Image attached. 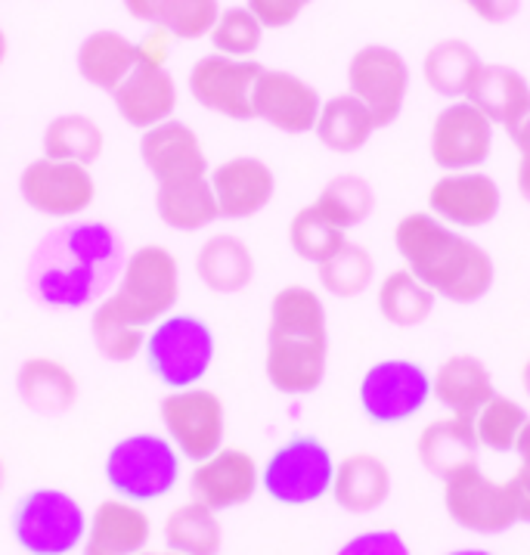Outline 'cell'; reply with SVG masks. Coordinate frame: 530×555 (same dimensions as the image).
Wrapping results in <instances>:
<instances>
[{"instance_id":"obj_1","label":"cell","mask_w":530,"mask_h":555,"mask_svg":"<svg viewBox=\"0 0 530 555\" xmlns=\"http://www.w3.org/2000/svg\"><path fill=\"white\" fill-rule=\"evenodd\" d=\"M128 251L106 221H66L25 267L28 295L50 311H81L112 295Z\"/></svg>"},{"instance_id":"obj_2","label":"cell","mask_w":530,"mask_h":555,"mask_svg":"<svg viewBox=\"0 0 530 555\" xmlns=\"http://www.w3.org/2000/svg\"><path fill=\"white\" fill-rule=\"evenodd\" d=\"M395 248L403 267L453 305H475L493 289L496 267L490 251L438 221L431 211H413L395 227Z\"/></svg>"},{"instance_id":"obj_3","label":"cell","mask_w":530,"mask_h":555,"mask_svg":"<svg viewBox=\"0 0 530 555\" xmlns=\"http://www.w3.org/2000/svg\"><path fill=\"white\" fill-rule=\"evenodd\" d=\"M329 366V320L323 298L308 286H283L270 301L264 373L286 398L313 395Z\"/></svg>"},{"instance_id":"obj_4","label":"cell","mask_w":530,"mask_h":555,"mask_svg":"<svg viewBox=\"0 0 530 555\" xmlns=\"http://www.w3.org/2000/svg\"><path fill=\"white\" fill-rule=\"evenodd\" d=\"M180 460L183 456L165 435L133 431L109 447L103 475L115 496L143 506L168 496L177 488Z\"/></svg>"},{"instance_id":"obj_5","label":"cell","mask_w":530,"mask_h":555,"mask_svg":"<svg viewBox=\"0 0 530 555\" xmlns=\"http://www.w3.org/2000/svg\"><path fill=\"white\" fill-rule=\"evenodd\" d=\"M109 298L137 326L153 330L158 320L174 313L180 301V261L174 251L158 243L137 245L128 251Z\"/></svg>"},{"instance_id":"obj_6","label":"cell","mask_w":530,"mask_h":555,"mask_svg":"<svg viewBox=\"0 0 530 555\" xmlns=\"http://www.w3.org/2000/svg\"><path fill=\"white\" fill-rule=\"evenodd\" d=\"M88 512L60 488H35L16 503L10 531L25 555L81 553L88 537Z\"/></svg>"},{"instance_id":"obj_7","label":"cell","mask_w":530,"mask_h":555,"mask_svg":"<svg viewBox=\"0 0 530 555\" xmlns=\"http://www.w3.org/2000/svg\"><path fill=\"white\" fill-rule=\"evenodd\" d=\"M218 341L196 313H168L146 335V366L168 391L202 385L215 363Z\"/></svg>"},{"instance_id":"obj_8","label":"cell","mask_w":530,"mask_h":555,"mask_svg":"<svg viewBox=\"0 0 530 555\" xmlns=\"http://www.w3.org/2000/svg\"><path fill=\"white\" fill-rule=\"evenodd\" d=\"M335 466L329 447L316 435H295L270 453L261 468V488L273 503L310 506L332 493Z\"/></svg>"},{"instance_id":"obj_9","label":"cell","mask_w":530,"mask_h":555,"mask_svg":"<svg viewBox=\"0 0 530 555\" xmlns=\"http://www.w3.org/2000/svg\"><path fill=\"white\" fill-rule=\"evenodd\" d=\"M158 423L183 460L202 463L223 447L227 410L218 391L193 385L168 391L158 400Z\"/></svg>"},{"instance_id":"obj_10","label":"cell","mask_w":530,"mask_h":555,"mask_svg":"<svg viewBox=\"0 0 530 555\" xmlns=\"http://www.w3.org/2000/svg\"><path fill=\"white\" fill-rule=\"evenodd\" d=\"M443 509L450 521L481 537H496L518 525V506L508 481H493L478 463L443 478Z\"/></svg>"},{"instance_id":"obj_11","label":"cell","mask_w":530,"mask_h":555,"mask_svg":"<svg viewBox=\"0 0 530 555\" xmlns=\"http://www.w3.org/2000/svg\"><path fill=\"white\" fill-rule=\"evenodd\" d=\"M360 410L378 425L413 420L431 400V376L416 360L388 357L373 363L360 378Z\"/></svg>"},{"instance_id":"obj_12","label":"cell","mask_w":530,"mask_h":555,"mask_svg":"<svg viewBox=\"0 0 530 555\" xmlns=\"http://www.w3.org/2000/svg\"><path fill=\"white\" fill-rule=\"evenodd\" d=\"M23 202L53 221H78L96 199V180L88 165L63 158H35L20 175Z\"/></svg>"},{"instance_id":"obj_13","label":"cell","mask_w":530,"mask_h":555,"mask_svg":"<svg viewBox=\"0 0 530 555\" xmlns=\"http://www.w3.org/2000/svg\"><path fill=\"white\" fill-rule=\"evenodd\" d=\"M348 88L373 112L378 128L395 125L406 103L410 90V68L395 47L370 44L357 50L348 66Z\"/></svg>"},{"instance_id":"obj_14","label":"cell","mask_w":530,"mask_h":555,"mask_svg":"<svg viewBox=\"0 0 530 555\" xmlns=\"http://www.w3.org/2000/svg\"><path fill=\"white\" fill-rule=\"evenodd\" d=\"M261 72L264 66L255 60L211 53L196 60V66L190 68V93L202 109L218 112L233 121H251L255 118L251 93Z\"/></svg>"},{"instance_id":"obj_15","label":"cell","mask_w":530,"mask_h":555,"mask_svg":"<svg viewBox=\"0 0 530 555\" xmlns=\"http://www.w3.org/2000/svg\"><path fill=\"white\" fill-rule=\"evenodd\" d=\"M493 150V121L468 100L438 112L431 125V158L447 171H478Z\"/></svg>"},{"instance_id":"obj_16","label":"cell","mask_w":530,"mask_h":555,"mask_svg":"<svg viewBox=\"0 0 530 555\" xmlns=\"http://www.w3.org/2000/svg\"><path fill=\"white\" fill-rule=\"evenodd\" d=\"M503 193L484 171H447L428 190V211L456 230H478L496 221Z\"/></svg>"},{"instance_id":"obj_17","label":"cell","mask_w":530,"mask_h":555,"mask_svg":"<svg viewBox=\"0 0 530 555\" xmlns=\"http://www.w3.org/2000/svg\"><path fill=\"white\" fill-rule=\"evenodd\" d=\"M261 488V468L243 447H221L190 475L193 500L215 512L245 506Z\"/></svg>"},{"instance_id":"obj_18","label":"cell","mask_w":530,"mask_h":555,"mask_svg":"<svg viewBox=\"0 0 530 555\" xmlns=\"http://www.w3.org/2000/svg\"><path fill=\"white\" fill-rule=\"evenodd\" d=\"M251 106H255V118H261L276 131L308 133L316 128L323 100L305 78L283 68H264L251 93Z\"/></svg>"},{"instance_id":"obj_19","label":"cell","mask_w":530,"mask_h":555,"mask_svg":"<svg viewBox=\"0 0 530 555\" xmlns=\"http://www.w3.org/2000/svg\"><path fill=\"white\" fill-rule=\"evenodd\" d=\"M208 180L223 221H248L261 215L276 193L273 168L255 156L227 158L208 175Z\"/></svg>"},{"instance_id":"obj_20","label":"cell","mask_w":530,"mask_h":555,"mask_svg":"<svg viewBox=\"0 0 530 555\" xmlns=\"http://www.w3.org/2000/svg\"><path fill=\"white\" fill-rule=\"evenodd\" d=\"M150 540H153L150 512L140 503L112 493L90 512L81 555H137L150 550Z\"/></svg>"},{"instance_id":"obj_21","label":"cell","mask_w":530,"mask_h":555,"mask_svg":"<svg viewBox=\"0 0 530 555\" xmlns=\"http://www.w3.org/2000/svg\"><path fill=\"white\" fill-rule=\"evenodd\" d=\"M140 158L155 183L186 178H208V156L196 131L177 118H168L140 133Z\"/></svg>"},{"instance_id":"obj_22","label":"cell","mask_w":530,"mask_h":555,"mask_svg":"<svg viewBox=\"0 0 530 555\" xmlns=\"http://www.w3.org/2000/svg\"><path fill=\"white\" fill-rule=\"evenodd\" d=\"M115 109L121 121H128L137 131H150L155 125L174 118L177 81L165 66L137 63L131 75L112 93Z\"/></svg>"},{"instance_id":"obj_23","label":"cell","mask_w":530,"mask_h":555,"mask_svg":"<svg viewBox=\"0 0 530 555\" xmlns=\"http://www.w3.org/2000/svg\"><path fill=\"white\" fill-rule=\"evenodd\" d=\"M496 395L487 363L475 354H450L431 376V398L441 403L450 416L475 420L478 410Z\"/></svg>"},{"instance_id":"obj_24","label":"cell","mask_w":530,"mask_h":555,"mask_svg":"<svg viewBox=\"0 0 530 555\" xmlns=\"http://www.w3.org/2000/svg\"><path fill=\"white\" fill-rule=\"evenodd\" d=\"M16 395L38 416H63L78 403V378L56 357H28L16 370Z\"/></svg>"},{"instance_id":"obj_25","label":"cell","mask_w":530,"mask_h":555,"mask_svg":"<svg viewBox=\"0 0 530 555\" xmlns=\"http://www.w3.org/2000/svg\"><path fill=\"white\" fill-rule=\"evenodd\" d=\"M465 96L475 109L484 112L493 125H503L506 131H512L530 112V88L525 75L503 63L481 66Z\"/></svg>"},{"instance_id":"obj_26","label":"cell","mask_w":530,"mask_h":555,"mask_svg":"<svg viewBox=\"0 0 530 555\" xmlns=\"http://www.w3.org/2000/svg\"><path fill=\"white\" fill-rule=\"evenodd\" d=\"M155 215L168 230H177V233H196L221 221L218 199L208 178L155 183Z\"/></svg>"},{"instance_id":"obj_27","label":"cell","mask_w":530,"mask_h":555,"mask_svg":"<svg viewBox=\"0 0 530 555\" xmlns=\"http://www.w3.org/2000/svg\"><path fill=\"white\" fill-rule=\"evenodd\" d=\"M478 435L471 420H460V416H443L425 425L416 441V453H419L422 468L435 478H450L453 472L471 466L478 456Z\"/></svg>"},{"instance_id":"obj_28","label":"cell","mask_w":530,"mask_h":555,"mask_svg":"<svg viewBox=\"0 0 530 555\" xmlns=\"http://www.w3.org/2000/svg\"><path fill=\"white\" fill-rule=\"evenodd\" d=\"M332 496L345 512L370 515L391 496V468L373 453H351L335 466Z\"/></svg>"},{"instance_id":"obj_29","label":"cell","mask_w":530,"mask_h":555,"mask_svg":"<svg viewBox=\"0 0 530 555\" xmlns=\"http://www.w3.org/2000/svg\"><path fill=\"white\" fill-rule=\"evenodd\" d=\"M196 276L208 292L236 295V292L248 289L251 280H255V255L240 236L215 233L199 245Z\"/></svg>"},{"instance_id":"obj_30","label":"cell","mask_w":530,"mask_h":555,"mask_svg":"<svg viewBox=\"0 0 530 555\" xmlns=\"http://www.w3.org/2000/svg\"><path fill=\"white\" fill-rule=\"evenodd\" d=\"M140 63V53L131 38H125L121 31L100 28L88 35L78 47V72L88 81L90 88L115 93L118 85L131 75Z\"/></svg>"},{"instance_id":"obj_31","label":"cell","mask_w":530,"mask_h":555,"mask_svg":"<svg viewBox=\"0 0 530 555\" xmlns=\"http://www.w3.org/2000/svg\"><path fill=\"white\" fill-rule=\"evenodd\" d=\"M376 128L373 112L366 109L353 93H345V96H332L329 103H323L313 131L332 153H357L370 143Z\"/></svg>"},{"instance_id":"obj_32","label":"cell","mask_w":530,"mask_h":555,"mask_svg":"<svg viewBox=\"0 0 530 555\" xmlns=\"http://www.w3.org/2000/svg\"><path fill=\"white\" fill-rule=\"evenodd\" d=\"M165 546L180 555H218L223 546V531L218 512L196 500L180 503L168 512L161 525Z\"/></svg>"},{"instance_id":"obj_33","label":"cell","mask_w":530,"mask_h":555,"mask_svg":"<svg viewBox=\"0 0 530 555\" xmlns=\"http://www.w3.org/2000/svg\"><path fill=\"white\" fill-rule=\"evenodd\" d=\"M481 66L484 63L475 53V47L465 44L460 38H447V41H438L425 53L422 75H425L428 88L435 90V93H441L447 100H456V96L468 93Z\"/></svg>"},{"instance_id":"obj_34","label":"cell","mask_w":530,"mask_h":555,"mask_svg":"<svg viewBox=\"0 0 530 555\" xmlns=\"http://www.w3.org/2000/svg\"><path fill=\"white\" fill-rule=\"evenodd\" d=\"M438 305V295L419 283L406 267L388 273L378 286V313L398 330H416L422 326Z\"/></svg>"},{"instance_id":"obj_35","label":"cell","mask_w":530,"mask_h":555,"mask_svg":"<svg viewBox=\"0 0 530 555\" xmlns=\"http://www.w3.org/2000/svg\"><path fill=\"white\" fill-rule=\"evenodd\" d=\"M44 156L63 158V162H78V165H93L100 162L103 150H106V133L103 128L81 115V112H66L56 115L44 131Z\"/></svg>"},{"instance_id":"obj_36","label":"cell","mask_w":530,"mask_h":555,"mask_svg":"<svg viewBox=\"0 0 530 555\" xmlns=\"http://www.w3.org/2000/svg\"><path fill=\"white\" fill-rule=\"evenodd\" d=\"M146 330L137 326L131 317L118 311V305L112 301L109 295L93 305L90 313V338H93V348L100 351L103 360L109 363H131L137 357L143 354L146 348Z\"/></svg>"},{"instance_id":"obj_37","label":"cell","mask_w":530,"mask_h":555,"mask_svg":"<svg viewBox=\"0 0 530 555\" xmlns=\"http://www.w3.org/2000/svg\"><path fill=\"white\" fill-rule=\"evenodd\" d=\"M345 243H348V230L332 223L316 205H305L288 223V245L308 264H326Z\"/></svg>"},{"instance_id":"obj_38","label":"cell","mask_w":530,"mask_h":555,"mask_svg":"<svg viewBox=\"0 0 530 555\" xmlns=\"http://www.w3.org/2000/svg\"><path fill=\"white\" fill-rule=\"evenodd\" d=\"M313 205L341 230H353L357 223H363L373 215L376 193H373L370 180L360 175H338L323 186V193L316 196Z\"/></svg>"},{"instance_id":"obj_39","label":"cell","mask_w":530,"mask_h":555,"mask_svg":"<svg viewBox=\"0 0 530 555\" xmlns=\"http://www.w3.org/2000/svg\"><path fill=\"white\" fill-rule=\"evenodd\" d=\"M316 270H320V286L335 298H357L376 280V261L370 248L360 243H345Z\"/></svg>"},{"instance_id":"obj_40","label":"cell","mask_w":530,"mask_h":555,"mask_svg":"<svg viewBox=\"0 0 530 555\" xmlns=\"http://www.w3.org/2000/svg\"><path fill=\"white\" fill-rule=\"evenodd\" d=\"M528 423V410L518 400L506 398V395H493L478 410V416L471 420L478 444L493 450V453H515V444H518V438H521Z\"/></svg>"},{"instance_id":"obj_41","label":"cell","mask_w":530,"mask_h":555,"mask_svg":"<svg viewBox=\"0 0 530 555\" xmlns=\"http://www.w3.org/2000/svg\"><path fill=\"white\" fill-rule=\"evenodd\" d=\"M218 16H221L218 0H155L153 28H161L180 41H199L211 35Z\"/></svg>"},{"instance_id":"obj_42","label":"cell","mask_w":530,"mask_h":555,"mask_svg":"<svg viewBox=\"0 0 530 555\" xmlns=\"http://www.w3.org/2000/svg\"><path fill=\"white\" fill-rule=\"evenodd\" d=\"M208 38L223 56L245 60L264 41V25L258 23V16L248 7H230V10H221V16H218Z\"/></svg>"},{"instance_id":"obj_43","label":"cell","mask_w":530,"mask_h":555,"mask_svg":"<svg viewBox=\"0 0 530 555\" xmlns=\"http://www.w3.org/2000/svg\"><path fill=\"white\" fill-rule=\"evenodd\" d=\"M335 555H410V546L398 531H363Z\"/></svg>"},{"instance_id":"obj_44","label":"cell","mask_w":530,"mask_h":555,"mask_svg":"<svg viewBox=\"0 0 530 555\" xmlns=\"http://www.w3.org/2000/svg\"><path fill=\"white\" fill-rule=\"evenodd\" d=\"M515 456H518V472L512 475L508 488L515 493V506H518V521L530 525V423L525 425L518 444H515Z\"/></svg>"},{"instance_id":"obj_45","label":"cell","mask_w":530,"mask_h":555,"mask_svg":"<svg viewBox=\"0 0 530 555\" xmlns=\"http://www.w3.org/2000/svg\"><path fill=\"white\" fill-rule=\"evenodd\" d=\"M310 0H248L245 7L258 16L264 28H286L292 25Z\"/></svg>"},{"instance_id":"obj_46","label":"cell","mask_w":530,"mask_h":555,"mask_svg":"<svg viewBox=\"0 0 530 555\" xmlns=\"http://www.w3.org/2000/svg\"><path fill=\"white\" fill-rule=\"evenodd\" d=\"M518 150V193L530 205V112L508 131Z\"/></svg>"},{"instance_id":"obj_47","label":"cell","mask_w":530,"mask_h":555,"mask_svg":"<svg viewBox=\"0 0 530 555\" xmlns=\"http://www.w3.org/2000/svg\"><path fill=\"white\" fill-rule=\"evenodd\" d=\"M168 47H171V35H168V31H161V28L146 31V38L137 44L140 63H150V66H165V60H168Z\"/></svg>"},{"instance_id":"obj_48","label":"cell","mask_w":530,"mask_h":555,"mask_svg":"<svg viewBox=\"0 0 530 555\" xmlns=\"http://www.w3.org/2000/svg\"><path fill=\"white\" fill-rule=\"evenodd\" d=\"M484 23H506L512 20L515 13H518V7H521V0H465Z\"/></svg>"},{"instance_id":"obj_49","label":"cell","mask_w":530,"mask_h":555,"mask_svg":"<svg viewBox=\"0 0 530 555\" xmlns=\"http://www.w3.org/2000/svg\"><path fill=\"white\" fill-rule=\"evenodd\" d=\"M125 7H128V13H131L137 23L153 25L155 0H125Z\"/></svg>"},{"instance_id":"obj_50","label":"cell","mask_w":530,"mask_h":555,"mask_svg":"<svg viewBox=\"0 0 530 555\" xmlns=\"http://www.w3.org/2000/svg\"><path fill=\"white\" fill-rule=\"evenodd\" d=\"M521 388H525V395L530 398V357L525 360V366H521Z\"/></svg>"},{"instance_id":"obj_51","label":"cell","mask_w":530,"mask_h":555,"mask_svg":"<svg viewBox=\"0 0 530 555\" xmlns=\"http://www.w3.org/2000/svg\"><path fill=\"white\" fill-rule=\"evenodd\" d=\"M447 555H493V553H487V550H478V546H465V550H453V553H447Z\"/></svg>"},{"instance_id":"obj_52","label":"cell","mask_w":530,"mask_h":555,"mask_svg":"<svg viewBox=\"0 0 530 555\" xmlns=\"http://www.w3.org/2000/svg\"><path fill=\"white\" fill-rule=\"evenodd\" d=\"M7 50H10V44H7V35H3V28H0V66H3V60H7Z\"/></svg>"},{"instance_id":"obj_53","label":"cell","mask_w":530,"mask_h":555,"mask_svg":"<svg viewBox=\"0 0 530 555\" xmlns=\"http://www.w3.org/2000/svg\"><path fill=\"white\" fill-rule=\"evenodd\" d=\"M7 488V463H3V456H0V493Z\"/></svg>"},{"instance_id":"obj_54","label":"cell","mask_w":530,"mask_h":555,"mask_svg":"<svg viewBox=\"0 0 530 555\" xmlns=\"http://www.w3.org/2000/svg\"><path fill=\"white\" fill-rule=\"evenodd\" d=\"M137 555H180V553H174V550H161V553H155V550H143V553H137Z\"/></svg>"}]
</instances>
